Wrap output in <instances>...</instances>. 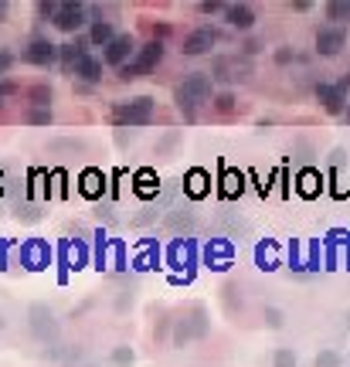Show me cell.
<instances>
[{
    "instance_id": "obj_2",
    "label": "cell",
    "mask_w": 350,
    "mask_h": 367,
    "mask_svg": "<svg viewBox=\"0 0 350 367\" xmlns=\"http://www.w3.org/2000/svg\"><path fill=\"white\" fill-rule=\"evenodd\" d=\"M208 95H211V78L204 75V72H194V75H187L177 85V102L184 109H194L201 102H208Z\"/></svg>"
},
{
    "instance_id": "obj_20",
    "label": "cell",
    "mask_w": 350,
    "mask_h": 367,
    "mask_svg": "<svg viewBox=\"0 0 350 367\" xmlns=\"http://www.w3.org/2000/svg\"><path fill=\"white\" fill-rule=\"evenodd\" d=\"M275 364H279V367H290V364H292V353H286V351H282V353H279V357H275Z\"/></svg>"
},
{
    "instance_id": "obj_15",
    "label": "cell",
    "mask_w": 350,
    "mask_h": 367,
    "mask_svg": "<svg viewBox=\"0 0 350 367\" xmlns=\"http://www.w3.org/2000/svg\"><path fill=\"white\" fill-rule=\"evenodd\" d=\"M31 99H34L38 106H48V102H51V89H48V85H34V89H31Z\"/></svg>"
},
{
    "instance_id": "obj_18",
    "label": "cell",
    "mask_w": 350,
    "mask_h": 367,
    "mask_svg": "<svg viewBox=\"0 0 350 367\" xmlns=\"http://www.w3.org/2000/svg\"><path fill=\"white\" fill-rule=\"evenodd\" d=\"M51 119V112H45V109H38V112H31V122H48Z\"/></svg>"
},
{
    "instance_id": "obj_23",
    "label": "cell",
    "mask_w": 350,
    "mask_h": 367,
    "mask_svg": "<svg viewBox=\"0 0 350 367\" xmlns=\"http://www.w3.org/2000/svg\"><path fill=\"white\" fill-rule=\"evenodd\" d=\"M347 116H350V112H347Z\"/></svg>"
},
{
    "instance_id": "obj_9",
    "label": "cell",
    "mask_w": 350,
    "mask_h": 367,
    "mask_svg": "<svg viewBox=\"0 0 350 367\" xmlns=\"http://www.w3.org/2000/svg\"><path fill=\"white\" fill-rule=\"evenodd\" d=\"M75 75H82L85 82H99V78H102V61L92 58L89 51H85V55L78 58V65H75Z\"/></svg>"
},
{
    "instance_id": "obj_7",
    "label": "cell",
    "mask_w": 350,
    "mask_h": 367,
    "mask_svg": "<svg viewBox=\"0 0 350 367\" xmlns=\"http://www.w3.org/2000/svg\"><path fill=\"white\" fill-rule=\"evenodd\" d=\"M24 58L31 65H51V61L58 58V48L51 45V41H45V38H34L28 45V51H24Z\"/></svg>"
},
{
    "instance_id": "obj_1",
    "label": "cell",
    "mask_w": 350,
    "mask_h": 367,
    "mask_svg": "<svg viewBox=\"0 0 350 367\" xmlns=\"http://www.w3.org/2000/svg\"><path fill=\"white\" fill-rule=\"evenodd\" d=\"M160 58H164V45H160V41H150V45L137 48V51H133V58L122 65V78L129 82V78L147 75L150 68H157V65H160Z\"/></svg>"
},
{
    "instance_id": "obj_19",
    "label": "cell",
    "mask_w": 350,
    "mask_h": 367,
    "mask_svg": "<svg viewBox=\"0 0 350 367\" xmlns=\"http://www.w3.org/2000/svg\"><path fill=\"white\" fill-rule=\"evenodd\" d=\"M218 7H221V4H218V0H204V4H201V11H204V14H214V11H218Z\"/></svg>"
},
{
    "instance_id": "obj_16",
    "label": "cell",
    "mask_w": 350,
    "mask_h": 367,
    "mask_svg": "<svg viewBox=\"0 0 350 367\" xmlns=\"http://www.w3.org/2000/svg\"><path fill=\"white\" fill-rule=\"evenodd\" d=\"M218 109H221V112H231V109H235V95H231V92H221V95H218Z\"/></svg>"
},
{
    "instance_id": "obj_13",
    "label": "cell",
    "mask_w": 350,
    "mask_h": 367,
    "mask_svg": "<svg viewBox=\"0 0 350 367\" xmlns=\"http://www.w3.org/2000/svg\"><path fill=\"white\" fill-rule=\"evenodd\" d=\"M82 55H85V45H82V41H75V45H61V48H58V58L65 61L68 68H72V65H78V58H82Z\"/></svg>"
},
{
    "instance_id": "obj_5",
    "label": "cell",
    "mask_w": 350,
    "mask_h": 367,
    "mask_svg": "<svg viewBox=\"0 0 350 367\" xmlns=\"http://www.w3.org/2000/svg\"><path fill=\"white\" fill-rule=\"evenodd\" d=\"M133 51H137L133 38H129V34H116V38H112V41L106 45V51H102V61H106V65H116V68H122L126 61L133 58Z\"/></svg>"
},
{
    "instance_id": "obj_17",
    "label": "cell",
    "mask_w": 350,
    "mask_h": 367,
    "mask_svg": "<svg viewBox=\"0 0 350 367\" xmlns=\"http://www.w3.org/2000/svg\"><path fill=\"white\" fill-rule=\"evenodd\" d=\"M11 65H14V55L0 51V75H7V72H11Z\"/></svg>"
},
{
    "instance_id": "obj_12",
    "label": "cell",
    "mask_w": 350,
    "mask_h": 367,
    "mask_svg": "<svg viewBox=\"0 0 350 367\" xmlns=\"http://www.w3.org/2000/svg\"><path fill=\"white\" fill-rule=\"evenodd\" d=\"M112 38H116V34H112V24H109V21H95V24H92V34H89L92 45H102V48H106Z\"/></svg>"
},
{
    "instance_id": "obj_22",
    "label": "cell",
    "mask_w": 350,
    "mask_h": 367,
    "mask_svg": "<svg viewBox=\"0 0 350 367\" xmlns=\"http://www.w3.org/2000/svg\"><path fill=\"white\" fill-rule=\"evenodd\" d=\"M4 11H7V7H4V4H0V17H4Z\"/></svg>"
},
{
    "instance_id": "obj_4",
    "label": "cell",
    "mask_w": 350,
    "mask_h": 367,
    "mask_svg": "<svg viewBox=\"0 0 350 367\" xmlns=\"http://www.w3.org/2000/svg\"><path fill=\"white\" fill-rule=\"evenodd\" d=\"M55 28L65 31V34H72L85 24V7L82 4H55Z\"/></svg>"
},
{
    "instance_id": "obj_8",
    "label": "cell",
    "mask_w": 350,
    "mask_h": 367,
    "mask_svg": "<svg viewBox=\"0 0 350 367\" xmlns=\"http://www.w3.org/2000/svg\"><path fill=\"white\" fill-rule=\"evenodd\" d=\"M344 41H347V34L340 28H323L320 34H317V51L330 58V55H336V51L344 48Z\"/></svg>"
},
{
    "instance_id": "obj_14",
    "label": "cell",
    "mask_w": 350,
    "mask_h": 367,
    "mask_svg": "<svg viewBox=\"0 0 350 367\" xmlns=\"http://www.w3.org/2000/svg\"><path fill=\"white\" fill-rule=\"evenodd\" d=\"M327 17H330V21H350V0H334V4H327Z\"/></svg>"
},
{
    "instance_id": "obj_10",
    "label": "cell",
    "mask_w": 350,
    "mask_h": 367,
    "mask_svg": "<svg viewBox=\"0 0 350 367\" xmlns=\"http://www.w3.org/2000/svg\"><path fill=\"white\" fill-rule=\"evenodd\" d=\"M225 17H228L231 28H238V31H248V28H252V21H255L252 7H245V4H235V7H228V11H225Z\"/></svg>"
},
{
    "instance_id": "obj_6",
    "label": "cell",
    "mask_w": 350,
    "mask_h": 367,
    "mask_svg": "<svg viewBox=\"0 0 350 367\" xmlns=\"http://www.w3.org/2000/svg\"><path fill=\"white\" fill-rule=\"evenodd\" d=\"M218 45V31L214 28H198L194 34L184 38V55H208Z\"/></svg>"
},
{
    "instance_id": "obj_3",
    "label": "cell",
    "mask_w": 350,
    "mask_h": 367,
    "mask_svg": "<svg viewBox=\"0 0 350 367\" xmlns=\"http://www.w3.org/2000/svg\"><path fill=\"white\" fill-rule=\"evenodd\" d=\"M153 116V99L139 95V99H129V102H120L112 109V119L120 126H139V122H150Z\"/></svg>"
},
{
    "instance_id": "obj_21",
    "label": "cell",
    "mask_w": 350,
    "mask_h": 367,
    "mask_svg": "<svg viewBox=\"0 0 350 367\" xmlns=\"http://www.w3.org/2000/svg\"><path fill=\"white\" fill-rule=\"evenodd\" d=\"M336 364V357L334 353H327V357H320V367H334Z\"/></svg>"
},
{
    "instance_id": "obj_11",
    "label": "cell",
    "mask_w": 350,
    "mask_h": 367,
    "mask_svg": "<svg viewBox=\"0 0 350 367\" xmlns=\"http://www.w3.org/2000/svg\"><path fill=\"white\" fill-rule=\"evenodd\" d=\"M317 99L323 102L327 112H340V109H344V95H340L334 85H317Z\"/></svg>"
}]
</instances>
